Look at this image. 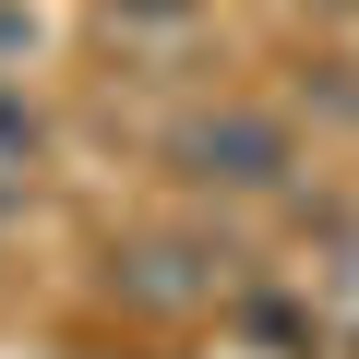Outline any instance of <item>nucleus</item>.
<instances>
[{
	"mask_svg": "<svg viewBox=\"0 0 359 359\" xmlns=\"http://www.w3.org/2000/svg\"><path fill=\"white\" fill-rule=\"evenodd\" d=\"M25 168H36V108L0 96V180H25Z\"/></svg>",
	"mask_w": 359,
	"mask_h": 359,
	"instance_id": "obj_3",
	"label": "nucleus"
},
{
	"mask_svg": "<svg viewBox=\"0 0 359 359\" xmlns=\"http://www.w3.org/2000/svg\"><path fill=\"white\" fill-rule=\"evenodd\" d=\"M108 287H120L132 311H204V299H216V264H204L192 240H132V252H108Z\"/></svg>",
	"mask_w": 359,
	"mask_h": 359,
	"instance_id": "obj_2",
	"label": "nucleus"
},
{
	"mask_svg": "<svg viewBox=\"0 0 359 359\" xmlns=\"http://www.w3.org/2000/svg\"><path fill=\"white\" fill-rule=\"evenodd\" d=\"M120 13H144V25H180V13H192V0H120Z\"/></svg>",
	"mask_w": 359,
	"mask_h": 359,
	"instance_id": "obj_4",
	"label": "nucleus"
},
{
	"mask_svg": "<svg viewBox=\"0 0 359 359\" xmlns=\"http://www.w3.org/2000/svg\"><path fill=\"white\" fill-rule=\"evenodd\" d=\"M168 168L180 180H192V192H228V204H252V192H276V180L299 168V144H287V120L276 108H192V120H180L168 132Z\"/></svg>",
	"mask_w": 359,
	"mask_h": 359,
	"instance_id": "obj_1",
	"label": "nucleus"
}]
</instances>
